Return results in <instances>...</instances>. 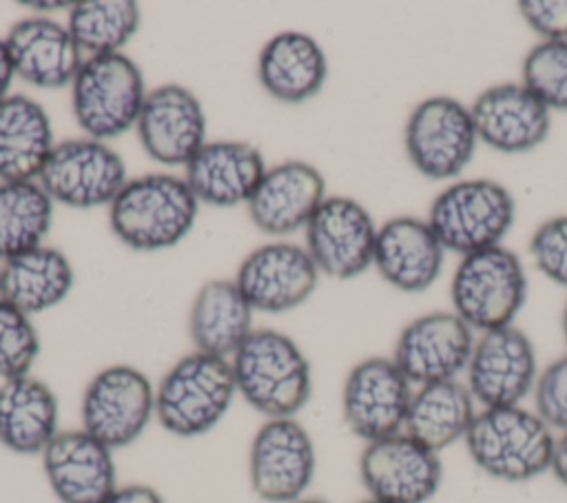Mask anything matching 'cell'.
Segmentation results:
<instances>
[{
    "mask_svg": "<svg viewBox=\"0 0 567 503\" xmlns=\"http://www.w3.org/2000/svg\"><path fill=\"white\" fill-rule=\"evenodd\" d=\"M237 394L266 419H295L312 397V368L288 335L257 328L230 357Z\"/></svg>",
    "mask_w": 567,
    "mask_h": 503,
    "instance_id": "6da1fadb",
    "label": "cell"
},
{
    "mask_svg": "<svg viewBox=\"0 0 567 503\" xmlns=\"http://www.w3.org/2000/svg\"><path fill=\"white\" fill-rule=\"evenodd\" d=\"M463 443L481 472L496 481L523 483L549 472L556 434L529 408H481Z\"/></svg>",
    "mask_w": 567,
    "mask_h": 503,
    "instance_id": "7a4b0ae2",
    "label": "cell"
},
{
    "mask_svg": "<svg viewBox=\"0 0 567 503\" xmlns=\"http://www.w3.org/2000/svg\"><path fill=\"white\" fill-rule=\"evenodd\" d=\"M197 204L186 179L148 173L124 184L109 206V222L126 246L162 250L179 244L190 233Z\"/></svg>",
    "mask_w": 567,
    "mask_h": 503,
    "instance_id": "3957f363",
    "label": "cell"
},
{
    "mask_svg": "<svg viewBox=\"0 0 567 503\" xmlns=\"http://www.w3.org/2000/svg\"><path fill=\"white\" fill-rule=\"evenodd\" d=\"M235 394L230 359L193 350L159 379L155 419L175 437H202L226 417Z\"/></svg>",
    "mask_w": 567,
    "mask_h": 503,
    "instance_id": "277c9868",
    "label": "cell"
},
{
    "mask_svg": "<svg viewBox=\"0 0 567 503\" xmlns=\"http://www.w3.org/2000/svg\"><path fill=\"white\" fill-rule=\"evenodd\" d=\"M146 91L140 66L124 53L93 55L71 82V104L80 129L97 142L120 137L137 124Z\"/></svg>",
    "mask_w": 567,
    "mask_h": 503,
    "instance_id": "5b68a950",
    "label": "cell"
},
{
    "mask_svg": "<svg viewBox=\"0 0 567 503\" xmlns=\"http://www.w3.org/2000/svg\"><path fill=\"white\" fill-rule=\"evenodd\" d=\"M516 206L509 191L494 179H463L443 188L427 215V224L443 248L472 255L501 246L514 224Z\"/></svg>",
    "mask_w": 567,
    "mask_h": 503,
    "instance_id": "8992f818",
    "label": "cell"
},
{
    "mask_svg": "<svg viewBox=\"0 0 567 503\" xmlns=\"http://www.w3.org/2000/svg\"><path fill=\"white\" fill-rule=\"evenodd\" d=\"M450 295L454 312L472 330L487 332L514 324L527 295V277L512 250L494 246L458 261Z\"/></svg>",
    "mask_w": 567,
    "mask_h": 503,
    "instance_id": "52a82bcc",
    "label": "cell"
},
{
    "mask_svg": "<svg viewBox=\"0 0 567 503\" xmlns=\"http://www.w3.org/2000/svg\"><path fill=\"white\" fill-rule=\"evenodd\" d=\"M153 417L155 388L128 363L102 368L86 383L80 401L82 430L111 450L135 443Z\"/></svg>",
    "mask_w": 567,
    "mask_h": 503,
    "instance_id": "ba28073f",
    "label": "cell"
},
{
    "mask_svg": "<svg viewBox=\"0 0 567 503\" xmlns=\"http://www.w3.org/2000/svg\"><path fill=\"white\" fill-rule=\"evenodd\" d=\"M317 470L315 443L297 419H266L248 450V479L257 499L295 503L306 496Z\"/></svg>",
    "mask_w": 567,
    "mask_h": 503,
    "instance_id": "9c48e42d",
    "label": "cell"
},
{
    "mask_svg": "<svg viewBox=\"0 0 567 503\" xmlns=\"http://www.w3.org/2000/svg\"><path fill=\"white\" fill-rule=\"evenodd\" d=\"M476 140L470 109L447 95L419 102L405 124L408 157L430 179L456 177L470 164Z\"/></svg>",
    "mask_w": 567,
    "mask_h": 503,
    "instance_id": "30bf717a",
    "label": "cell"
},
{
    "mask_svg": "<svg viewBox=\"0 0 567 503\" xmlns=\"http://www.w3.org/2000/svg\"><path fill=\"white\" fill-rule=\"evenodd\" d=\"M38 179L53 202L71 208L111 206L128 182L124 160L91 137L55 144Z\"/></svg>",
    "mask_w": 567,
    "mask_h": 503,
    "instance_id": "8fae6325",
    "label": "cell"
},
{
    "mask_svg": "<svg viewBox=\"0 0 567 503\" xmlns=\"http://www.w3.org/2000/svg\"><path fill=\"white\" fill-rule=\"evenodd\" d=\"M414 386L392 357H368L350 368L341 412L348 430L365 443L403 432Z\"/></svg>",
    "mask_w": 567,
    "mask_h": 503,
    "instance_id": "7c38bea8",
    "label": "cell"
},
{
    "mask_svg": "<svg viewBox=\"0 0 567 503\" xmlns=\"http://www.w3.org/2000/svg\"><path fill=\"white\" fill-rule=\"evenodd\" d=\"M465 374V386L481 408L520 406L538 379L534 343L514 324L481 332Z\"/></svg>",
    "mask_w": 567,
    "mask_h": 503,
    "instance_id": "4fadbf2b",
    "label": "cell"
},
{
    "mask_svg": "<svg viewBox=\"0 0 567 503\" xmlns=\"http://www.w3.org/2000/svg\"><path fill=\"white\" fill-rule=\"evenodd\" d=\"M359 476L370 499L385 503H427L443 483L439 452L405 432L365 443Z\"/></svg>",
    "mask_w": 567,
    "mask_h": 503,
    "instance_id": "5bb4252c",
    "label": "cell"
},
{
    "mask_svg": "<svg viewBox=\"0 0 567 503\" xmlns=\"http://www.w3.org/2000/svg\"><path fill=\"white\" fill-rule=\"evenodd\" d=\"M474 330L456 312H427L412 319L399 335L392 361L412 386L458 379L465 372Z\"/></svg>",
    "mask_w": 567,
    "mask_h": 503,
    "instance_id": "9a60e30c",
    "label": "cell"
},
{
    "mask_svg": "<svg viewBox=\"0 0 567 503\" xmlns=\"http://www.w3.org/2000/svg\"><path fill=\"white\" fill-rule=\"evenodd\" d=\"M377 230L357 199L326 197L306 224V250L328 277L352 279L372 264Z\"/></svg>",
    "mask_w": 567,
    "mask_h": 503,
    "instance_id": "2e32d148",
    "label": "cell"
},
{
    "mask_svg": "<svg viewBox=\"0 0 567 503\" xmlns=\"http://www.w3.org/2000/svg\"><path fill=\"white\" fill-rule=\"evenodd\" d=\"M319 281V268L306 248L272 242L255 248L237 268L235 284L259 312H286L303 304Z\"/></svg>",
    "mask_w": 567,
    "mask_h": 503,
    "instance_id": "e0dca14e",
    "label": "cell"
},
{
    "mask_svg": "<svg viewBox=\"0 0 567 503\" xmlns=\"http://www.w3.org/2000/svg\"><path fill=\"white\" fill-rule=\"evenodd\" d=\"M135 126L144 151L166 166H186L206 144L204 109L182 84L168 82L146 93Z\"/></svg>",
    "mask_w": 567,
    "mask_h": 503,
    "instance_id": "ac0fdd59",
    "label": "cell"
},
{
    "mask_svg": "<svg viewBox=\"0 0 567 503\" xmlns=\"http://www.w3.org/2000/svg\"><path fill=\"white\" fill-rule=\"evenodd\" d=\"M40 456L60 503H102L117 487L113 450L82 428L60 430Z\"/></svg>",
    "mask_w": 567,
    "mask_h": 503,
    "instance_id": "d6986e66",
    "label": "cell"
},
{
    "mask_svg": "<svg viewBox=\"0 0 567 503\" xmlns=\"http://www.w3.org/2000/svg\"><path fill=\"white\" fill-rule=\"evenodd\" d=\"M476 137L501 153H525L551 129L549 109L523 82L485 89L470 106Z\"/></svg>",
    "mask_w": 567,
    "mask_h": 503,
    "instance_id": "ffe728a7",
    "label": "cell"
},
{
    "mask_svg": "<svg viewBox=\"0 0 567 503\" xmlns=\"http://www.w3.org/2000/svg\"><path fill=\"white\" fill-rule=\"evenodd\" d=\"M323 199V175L308 162L290 160L266 168L248 199V215L261 233L288 235L306 228Z\"/></svg>",
    "mask_w": 567,
    "mask_h": 503,
    "instance_id": "44dd1931",
    "label": "cell"
},
{
    "mask_svg": "<svg viewBox=\"0 0 567 503\" xmlns=\"http://www.w3.org/2000/svg\"><path fill=\"white\" fill-rule=\"evenodd\" d=\"M443 246L427 219L392 217L377 230L374 259L379 275L403 292H421L441 275Z\"/></svg>",
    "mask_w": 567,
    "mask_h": 503,
    "instance_id": "7402d4cb",
    "label": "cell"
},
{
    "mask_svg": "<svg viewBox=\"0 0 567 503\" xmlns=\"http://www.w3.org/2000/svg\"><path fill=\"white\" fill-rule=\"evenodd\" d=\"M266 173L264 157L248 142H206L186 164V184L210 206L248 204Z\"/></svg>",
    "mask_w": 567,
    "mask_h": 503,
    "instance_id": "603a6c76",
    "label": "cell"
},
{
    "mask_svg": "<svg viewBox=\"0 0 567 503\" xmlns=\"http://www.w3.org/2000/svg\"><path fill=\"white\" fill-rule=\"evenodd\" d=\"M16 75L40 89L71 84L82 66V51L69 29L49 18H24L4 38Z\"/></svg>",
    "mask_w": 567,
    "mask_h": 503,
    "instance_id": "cb8c5ba5",
    "label": "cell"
},
{
    "mask_svg": "<svg viewBox=\"0 0 567 503\" xmlns=\"http://www.w3.org/2000/svg\"><path fill=\"white\" fill-rule=\"evenodd\" d=\"M257 75L268 95L299 104L317 95L328 75V60L315 38L301 31L272 35L257 60Z\"/></svg>",
    "mask_w": 567,
    "mask_h": 503,
    "instance_id": "d4e9b609",
    "label": "cell"
},
{
    "mask_svg": "<svg viewBox=\"0 0 567 503\" xmlns=\"http://www.w3.org/2000/svg\"><path fill=\"white\" fill-rule=\"evenodd\" d=\"M58 397L38 377L0 381V445L16 454H42L58 434Z\"/></svg>",
    "mask_w": 567,
    "mask_h": 503,
    "instance_id": "484cf974",
    "label": "cell"
},
{
    "mask_svg": "<svg viewBox=\"0 0 567 503\" xmlns=\"http://www.w3.org/2000/svg\"><path fill=\"white\" fill-rule=\"evenodd\" d=\"M53 146L51 120L42 104L27 95L0 102V182H33Z\"/></svg>",
    "mask_w": 567,
    "mask_h": 503,
    "instance_id": "4316f807",
    "label": "cell"
},
{
    "mask_svg": "<svg viewBox=\"0 0 567 503\" xmlns=\"http://www.w3.org/2000/svg\"><path fill=\"white\" fill-rule=\"evenodd\" d=\"M195 350L230 359L252 332V306L230 279L206 281L188 315Z\"/></svg>",
    "mask_w": 567,
    "mask_h": 503,
    "instance_id": "83f0119b",
    "label": "cell"
},
{
    "mask_svg": "<svg viewBox=\"0 0 567 503\" xmlns=\"http://www.w3.org/2000/svg\"><path fill=\"white\" fill-rule=\"evenodd\" d=\"M476 412V401L461 379L425 383L412 392L403 432L441 452L465 439Z\"/></svg>",
    "mask_w": 567,
    "mask_h": 503,
    "instance_id": "f1b7e54d",
    "label": "cell"
},
{
    "mask_svg": "<svg viewBox=\"0 0 567 503\" xmlns=\"http://www.w3.org/2000/svg\"><path fill=\"white\" fill-rule=\"evenodd\" d=\"M73 288V268L64 253L38 246L0 266V299L24 315L58 306Z\"/></svg>",
    "mask_w": 567,
    "mask_h": 503,
    "instance_id": "f546056e",
    "label": "cell"
},
{
    "mask_svg": "<svg viewBox=\"0 0 567 503\" xmlns=\"http://www.w3.org/2000/svg\"><path fill=\"white\" fill-rule=\"evenodd\" d=\"M53 219V199L35 182H0V259L42 246Z\"/></svg>",
    "mask_w": 567,
    "mask_h": 503,
    "instance_id": "4dcf8cb0",
    "label": "cell"
},
{
    "mask_svg": "<svg viewBox=\"0 0 567 503\" xmlns=\"http://www.w3.org/2000/svg\"><path fill=\"white\" fill-rule=\"evenodd\" d=\"M137 27L140 7L133 0H82L69 9L66 29L89 58L120 53Z\"/></svg>",
    "mask_w": 567,
    "mask_h": 503,
    "instance_id": "1f68e13d",
    "label": "cell"
},
{
    "mask_svg": "<svg viewBox=\"0 0 567 503\" xmlns=\"http://www.w3.org/2000/svg\"><path fill=\"white\" fill-rule=\"evenodd\" d=\"M523 86L549 111H567V40H543L523 60Z\"/></svg>",
    "mask_w": 567,
    "mask_h": 503,
    "instance_id": "d6a6232c",
    "label": "cell"
},
{
    "mask_svg": "<svg viewBox=\"0 0 567 503\" xmlns=\"http://www.w3.org/2000/svg\"><path fill=\"white\" fill-rule=\"evenodd\" d=\"M40 355V337L22 310L0 299V381L31 374Z\"/></svg>",
    "mask_w": 567,
    "mask_h": 503,
    "instance_id": "836d02e7",
    "label": "cell"
},
{
    "mask_svg": "<svg viewBox=\"0 0 567 503\" xmlns=\"http://www.w3.org/2000/svg\"><path fill=\"white\" fill-rule=\"evenodd\" d=\"M529 253L545 277L567 286V215L543 222L529 239Z\"/></svg>",
    "mask_w": 567,
    "mask_h": 503,
    "instance_id": "e575fe53",
    "label": "cell"
},
{
    "mask_svg": "<svg viewBox=\"0 0 567 503\" xmlns=\"http://www.w3.org/2000/svg\"><path fill=\"white\" fill-rule=\"evenodd\" d=\"M534 412L551 430H567V355L538 372L534 386Z\"/></svg>",
    "mask_w": 567,
    "mask_h": 503,
    "instance_id": "d590c367",
    "label": "cell"
},
{
    "mask_svg": "<svg viewBox=\"0 0 567 503\" xmlns=\"http://www.w3.org/2000/svg\"><path fill=\"white\" fill-rule=\"evenodd\" d=\"M518 11L545 40H567V0H523Z\"/></svg>",
    "mask_w": 567,
    "mask_h": 503,
    "instance_id": "8d00e7d4",
    "label": "cell"
},
{
    "mask_svg": "<svg viewBox=\"0 0 567 503\" xmlns=\"http://www.w3.org/2000/svg\"><path fill=\"white\" fill-rule=\"evenodd\" d=\"M102 503H166L164 496L146 483L117 485Z\"/></svg>",
    "mask_w": 567,
    "mask_h": 503,
    "instance_id": "74e56055",
    "label": "cell"
},
{
    "mask_svg": "<svg viewBox=\"0 0 567 503\" xmlns=\"http://www.w3.org/2000/svg\"><path fill=\"white\" fill-rule=\"evenodd\" d=\"M549 472L558 479L560 485L567 487V430L560 432V437H556V445H554V456H551V468Z\"/></svg>",
    "mask_w": 567,
    "mask_h": 503,
    "instance_id": "f35d334b",
    "label": "cell"
},
{
    "mask_svg": "<svg viewBox=\"0 0 567 503\" xmlns=\"http://www.w3.org/2000/svg\"><path fill=\"white\" fill-rule=\"evenodd\" d=\"M13 75H16V69H13V62H11L7 42L0 40V102H2L4 97H9V89H11Z\"/></svg>",
    "mask_w": 567,
    "mask_h": 503,
    "instance_id": "ab89813d",
    "label": "cell"
},
{
    "mask_svg": "<svg viewBox=\"0 0 567 503\" xmlns=\"http://www.w3.org/2000/svg\"><path fill=\"white\" fill-rule=\"evenodd\" d=\"M24 7H29V9H38V11H51V9H71L73 7V2H31V0H27V2H22Z\"/></svg>",
    "mask_w": 567,
    "mask_h": 503,
    "instance_id": "60d3db41",
    "label": "cell"
},
{
    "mask_svg": "<svg viewBox=\"0 0 567 503\" xmlns=\"http://www.w3.org/2000/svg\"><path fill=\"white\" fill-rule=\"evenodd\" d=\"M295 503H330V501H326V499H310V496H303V499H299V501H295Z\"/></svg>",
    "mask_w": 567,
    "mask_h": 503,
    "instance_id": "b9f144b4",
    "label": "cell"
},
{
    "mask_svg": "<svg viewBox=\"0 0 567 503\" xmlns=\"http://www.w3.org/2000/svg\"><path fill=\"white\" fill-rule=\"evenodd\" d=\"M563 332H565V341H567V304H565V312H563Z\"/></svg>",
    "mask_w": 567,
    "mask_h": 503,
    "instance_id": "7bdbcfd3",
    "label": "cell"
},
{
    "mask_svg": "<svg viewBox=\"0 0 567 503\" xmlns=\"http://www.w3.org/2000/svg\"><path fill=\"white\" fill-rule=\"evenodd\" d=\"M359 503H385V501H377V499H370V496H365L363 501H359Z\"/></svg>",
    "mask_w": 567,
    "mask_h": 503,
    "instance_id": "ee69618b",
    "label": "cell"
}]
</instances>
